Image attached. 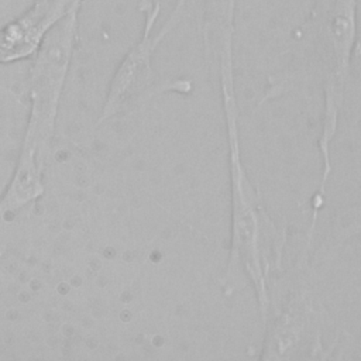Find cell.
I'll list each match as a JSON object with an SVG mask.
<instances>
[{
	"label": "cell",
	"mask_w": 361,
	"mask_h": 361,
	"mask_svg": "<svg viewBox=\"0 0 361 361\" xmlns=\"http://www.w3.org/2000/svg\"><path fill=\"white\" fill-rule=\"evenodd\" d=\"M157 18H142V28L135 44L118 63L106 94L99 117V124L141 107L154 96L165 92H185L189 83L185 80L165 82L155 79L152 59L158 49L155 41Z\"/></svg>",
	"instance_id": "3"
},
{
	"label": "cell",
	"mask_w": 361,
	"mask_h": 361,
	"mask_svg": "<svg viewBox=\"0 0 361 361\" xmlns=\"http://www.w3.org/2000/svg\"><path fill=\"white\" fill-rule=\"evenodd\" d=\"M83 0H35L0 27V65L34 58L49 31Z\"/></svg>",
	"instance_id": "5"
},
{
	"label": "cell",
	"mask_w": 361,
	"mask_h": 361,
	"mask_svg": "<svg viewBox=\"0 0 361 361\" xmlns=\"http://www.w3.org/2000/svg\"><path fill=\"white\" fill-rule=\"evenodd\" d=\"M357 32V0H314L303 27L323 93L322 128L317 140L322 175L312 203V217H319L333 169L331 144L345 99Z\"/></svg>",
	"instance_id": "2"
},
{
	"label": "cell",
	"mask_w": 361,
	"mask_h": 361,
	"mask_svg": "<svg viewBox=\"0 0 361 361\" xmlns=\"http://www.w3.org/2000/svg\"><path fill=\"white\" fill-rule=\"evenodd\" d=\"M313 299L305 283L279 289L271 286L269 305L262 323L267 327L262 358H292L295 351L316 350L322 345L320 327Z\"/></svg>",
	"instance_id": "4"
},
{
	"label": "cell",
	"mask_w": 361,
	"mask_h": 361,
	"mask_svg": "<svg viewBox=\"0 0 361 361\" xmlns=\"http://www.w3.org/2000/svg\"><path fill=\"white\" fill-rule=\"evenodd\" d=\"M140 11L145 16H161V4L158 0H140Z\"/></svg>",
	"instance_id": "6"
},
{
	"label": "cell",
	"mask_w": 361,
	"mask_h": 361,
	"mask_svg": "<svg viewBox=\"0 0 361 361\" xmlns=\"http://www.w3.org/2000/svg\"><path fill=\"white\" fill-rule=\"evenodd\" d=\"M82 3L49 31L28 72V121L16 172L0 200V219L34 203L44 192L56 116L73 59Z\"/></svg>",
	"instance_id": "1"
}]
</instances>
